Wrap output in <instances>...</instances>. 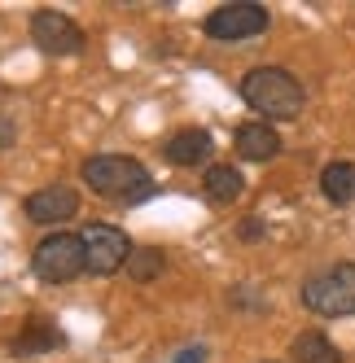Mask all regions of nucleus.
I'll return each instance as SVG.
<instances>
[{"mask_svg": "<svg viewBox=\"0 0 355 363\" xmlns=\"http://www.w3.org/2000/svg\"><path fill=\"white\" fill-rule=\"evenodd\" d=\"M320 193H324V201L346 206L355 197V162H329L320 171Z\"/></svg>", "mask_w": 355, "mask_h": 363, "instance_id": "nucleus-14", "label": "nucleus"}, {"mask_svg": "<svg viewBox=\"0 0 355 363\" xmlns=\"http://www.w3.org/2000/svg\"><path fill=\"white\" fill-rule=\"evenodd\" d=\"M272 27V13L259 5V0H228V5L211 9L202 31H207L215 44H241V40H255Z\"/></svg>", "mask_w": 355, "mask_h": 363, "instance_id": "nucleus-5", "label": "nucleus"}, {"mask_svg": "<svg viewBox=\"0 0 355 363\" xmlns=\"http://www.w3.org/2000/svg\"><path fill=\"white\" fill-rule=\"evenodd\" d=\"M202 193H207L211 206H233V201L246 193V179H241L237 167L215 162V167H207V175H202Z\"/></svg>", "mask_w": 355, "mask_h": 363, "instance_id": "nucleus-11", "label": "nucleus"}, {"mask_svg": "<svg viewBox=\"0 0 355 363\" xmlns=\"http://www.w3.org/2000/svg\"><path fill=\"white\" fill-rule=\"evenodd\" d=\"M22 211H27L31 223L53 228V223H66V219L80 215V193H75L70 184H44V189H36L27 201H22Z\"/></svg>", "mask_w": 355, "mask_h": 363, "instance_id": "nucleus-8", "label": "nucleus"}, {"mask_svg": "<svg viewBox=\"0 0 355 363\" xmlns=\"http://www.w3.org/2000/svg\"><path fill=\"white\" fill-rule=\"evenodd\" d=\"M233 149L241 162H272L276 153H281V136H276L272 123H241L237 136H233Z\"/></svg>", "mask_w": 355, "mask_h": 363, "instance_id": "nucleus-10", "label": "nucleus"}, {"mask_svg": "<svg viewBox=\"0 0 355 363\" xmlns=\"http://www.w3.org/2000/svg\"><path fill=\"white\" fill-rule=\"evenodd\" d=\"M171 363H207V346H185V350H175Z\"/></svg>", "mask_w": 355, "mask_h": 363, "instance_id": "nucleus-18", "label": "nucleus"}, {"mask_svg": "<svg viewBox=\"0 0 355 363\" xmlns=\"http://www.w3.org/2000/svg\"><path fill=\"white\" fill-rule=\"evenodd\" d=\"M163 267H167V254H163V250H154V245H136V250H132V258H128V267H123V272H128L136 284H145V280H154Z\"/></svg>", "mask_w": 355, "mask_h": 363, "instance_id": "nucleus-15", "label": "nucleus"}, {"mask_svg": "<svg viewBox=\"0 0 355 363\" xmlns=\"http://www.w3.org/2000/svg\"><path fill=\"white\" fill-rule=\"evenodd\" d=\"M31 272L44 284H70L88 272V250L80 232H48L31 254Z\"/></svg>", "mask_w": 355, "mask_h": 363, "instance_id": "nucleus-4", "label": "nucleus"}, {"mask_svg": "<svg viewBox=\"0 0 355 363\" xmlns=\"http://www.w3.org/2000/svg\"><path fill=\"white\" fill-rule=\"evenodd\" d=\"M290 359L294 363H342V350L329 342L320 328H307L290 342Z\"/></svg>", "mask_w": 355, "mask_h": 363, "instance_id": "nucleus-13", "label": "nucleus"}, {"mask_svg": "<svg viewBox=\"0 0 355 363\" xmlns=\"http://www.w3.org/2000/svg\"><path fill=\"white\" fill-rule=\"evenodd\" d=\"M263 363H276V359H263Z\"/></svg>", "mask_w": 355, "mask_h": 363, "instance_id": "nucleus-20", "label": "nucleus"}, {"mask_svg": "<svg viewBox=\"0 0 355 363\" xmlns=\"http://www.w3.org/2000/svg\"><path fill=\"white\" fill-rule=\"evenodd\" d=\"M237 237H241V241H263V237H268L263 215H246V219L237 223Z\"/></svg>", "mask_w": 355, "mask_h": 363, "instance_id": "nucleus-16", "label": "nucleus"}, {"mask_svg": "<svg viewBox=\"0 0 355 363\" xmlns=\"http://www.w3.org/2000/svg\"><path fill=\"white\" fill-rule=\"evenodd\" d=\"M13 140H18V123L9 114H0V149H9Z\"/></svg>", "mask_w": 355, "mask_h": 363, "instance_id": "nucleus-19", "label": "nucleus"}, {"mask_svg": "<svg viewBox=\"0 0 355 363\" xmlns=\"http://www.w3.org/2000/svg\"><path fill=\"white\" fill-rule=\"evenodd\" d=\"M31 44L48 57H75V53H84L88 35H84L80 22L62 9H36L31 13Z\"/></svg>", "mask_w": 355, "mask_h": 363, "instance_id": "nucleus-6", "label": "nucleus"}, {"mask_svg": "<svg viewBox=\"0 0 355 363\" xmlns=\"http://www.w3.org/2000/svg\"><path fill=\"white\" fill-rule=\"evenodd\" d=\"M298 298L320 320L355 315V263H329V267L312 272L307 280H302Z\"/></svg>", "mask_w": 355, "mask_h": 363, "instance_id": "nucleus-3", "label": "nucleus"}, {"mask_svg": "<svg viewBox=\"0 0 355 363\" xmlns=\"http://www.w3.org/2000/svg\"><path fill=\"white\" fill-rule=\"evenodd\" d=\"M80 237H84V250H88V272L92 276H114L119 267H128V258L136 250L132 237L114 223H88Z\"/></svg>", "mask_w": 355, "mask_h": 363, "instance_id": "nucleus-7", "label": "nucleus"}, {"mask_svg": "<svg viewBox=\"0 0 355 363\" xmlns=\"http://www.w3.org/2000/svg\"><path fill=\"white\" fill-rule=\"evenodd\" d=\"M241 101L255 114H263V123H294L307 106V88L298 84V74H290L285 66H255L246 70V79L237 84Z\"/></svg>", "mask_w": 355, "mask_h": 363, "instance_id": "nucleus-2", "label": "nucleus"}, {"mask_svg": "<svg viewBox=\"0 0 355 363\" xmlns=\"http://www.w3.org/2000/svg\"><path fill=\"white\" fill-rule=\"evenodd\" d=\"M84 184L114 206H136L145 197H154V175L141 158H128V153H92L80 167Z\"/></svg>", "mask_w": 355, "mask_h": 363, "instance_id": "nucleus-1", "label": "nucleus"}, {"mask_svg": "<svg viewBox=\"0 0 355 363\" xmlns=\"http://www.w3.org/2000/svg\"><path fill=\"white\" fill-rule=\"evenodd\" d=\"M163 153H167V162H171V167H185V171H189V167L211 162L215 140H211L207 127H180V132H171V136H167Z\"/></svg>", "mask_w": 355, "mask_h": 363, "instance_id": "nucleus-9", "label": "nucleus"}, {"mask_svg": "<svg viewBox=\"0 0 355 363\" xmlns=\"http://www.w3.org/2000/svg\"><path fill=\"white\" fill-rule=\"evenodd\" d=\"M58 346H66L62 328H53V324L40 320V315H31L27 328H22V337L13 342V354L18 359H31V354H48V350H58Z\"/></svg>", "mask_w": 355, "mask_h": 363, "instance_id": "nucleus-12", "label": "nucleus"}, {"mask_svg": "<svg viewBox=\"0 0 355 363\" xmlns=\"http://www.w3.org/2000/svg\"><path fill=\"white\" fill-rule=\"evenodd\" d=\"M228 302H233V306H255V311H263V306H268V302L255 294V284H237V289L228 294Z\"/></svg>", "mask_w": 355, "mask_h": 363, "instance_id": "nucleus-17", "label": "nucleus"}]
</instances>
